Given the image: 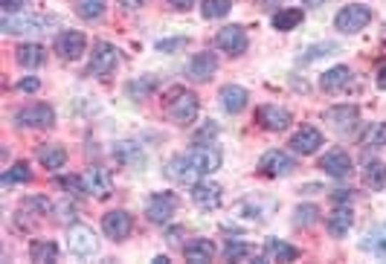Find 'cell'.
Masks as SVG:
<instances>
[{"instance_id":"cell-17","label":"cell","mask_w":386,"mask_h":264,"mask_svg":"<svg viewBox=\"0 0 386 264\" xmlns=\"http://www.w3.org/2000/svg\"><path fill=\"white\" fill-rule=\"evenodd\" d=\"M255 119H259V125L268 128V131H285L290 125V113L279 105H262L259 111H255Z\"/></svg>"},{"instance_id":"cell-7","label":"cell","mask_w":386,"mask_h":264,"mask_svg":"<svg viewBox=\"0 0 386 264\" xmlns=\"http://www.w3.org/2000/svg\"><path fill=\"white\" fill-rule=\"evenodd\" d=\"M96 233L91 230V227H84V224H76V227H70V233H67V250L73 253V255H78V258H88V255H93L96 253Z\"/></svg>"},{"instance_id":"cell-13","label":"cell","mask_w":386,"mask_h":264,"mask_svg":"<svg viewBox=\"0 0 386 264\" xmlns=\"http://www.w3.org/2000/svg\"><path fill=\"white\" fill-rule=\"evenodd\" d=\"M259 168L268 174V178H288V174H293L296 163H293V157L285 154V151H268V154L262 157Z\"/></svg>"},{"instance_id":"cell-15","label":"cell","mask_w":386,"mask_h":264,"mask_svg":"<svg viewBox=\"0 0 386 264\" xmlns=\"http://www.w3.org/2000/svg\"><path fill=\"white\" fill-rule=\"evenodd\" d=\"M320 146H322V134H320L317 128H311V125H305L303 131H296L293 140H290V148H293L296 154H303V157L317 154Z\"/></svg>"},{"instance_id":"cell-12","label":"cell","mask_w":386,"mask_h":264,"mask_svg":"<svg viewBox=\"0 0 386 264\" xmlns=\"http://www.w3.org/2000/svg\"><path fill=\"white\" fill-rule=\"evenodd\" d=\"M215 44L224 50V53H230V56H241V53H247V32L241 29V26H224V29H218V35H215Z\"/></svg>"},{"instance_id":"cell-34","label":"cell","mask_w":386,"mask_h":264,"mask_svg":"<svg viewBox=\"0 0 386 264\" xmlns=\"http://www.w3.org/2000/svg\"><path fill=\"white\" fill-rule=\"evenodd\" d=\"M4 186H15V183H29L32 181V171H29V166L26 163H15L12 168H6L4 171Z\"/></svg>"},{"instance_id":"cell-26","label":"cell","mask_w":386,"mask_h":264,"mask_svg":"<svg viewBox=\"0 0 386 264\" xmlns=\"http://www.w3.org/2000/svg\"><path fill=\"white\" fill-rule=\"evenodd\" d=\"M363 183H366L369 189H375V192L386 189V163L369 160V163L363 166Z\"/></svg>"},{"instance_id":"cell-28","label":"cell","mask_w":386,"mask_h":264,"mask_svg":"<svg viewBox=\"0 0 386 264\" xmlns=\"http://www.w3.org/2000/svg\"><path fill=\"white\" fill-rule=\"evenodd\" d=\"M29 258L35 264H47V261H56L59 258V247L53 241H44V238H35L29 244Z\"/></svg>"},{"instance_id":"cell-16","label":"cell","mask_w":386,"mask_h":264,"mask_svg":"<svg viewBox=\"0 0 386 264\" xmlns=\"http://www.w3.org/2000/svg\"><path fill=\"white\" fill-rule=\"evenodd\" d=\"M192 200H195V206H200V209H218L221 206V186L218 183H209V181H200V183H195L192 186Z\"/></svg>"},{"instance_id":"cell-11","label":"cell","mask_w":386,"mask_h":264,"mask_svg":"<svg viewBox=\"0 0 386 264\" xmlns=\"http://www.w3.org/2000/svg\"><path fill=\"white\" fill-rule=\"evenodd\" d=\"M56 50H59V56H61V59L76 61V59H81V56H84V50H88V38H84L81 32H76V29H67V32H61V35H59Z\"/></svg>"},{"instance_id":"cell-48","label":"cell","mask_w":386,"mask_h":264,"mask_svg":"<svg viewBox=\"0 0 386 264\" xmlns=\"http://www.w3.org/2000/svg\"><path fill=\"white\" fill-rule=\"evenodd\" d=\"M303 4H305V6H322L325 0H303Z\"/></svg>"},{"instance_id":"cell-37","label":"cell","mask_w":386,"mask_h":264,"mask_svg":"<svg viewBox=\"0 0 386 264\" xmlns=\"http://www.w3.org/2000/svg\"><path fill=\"white\" fill-rule=\"evenodd\" d=\"M154 87H157V81H154L151 76H146L143 81H131V84H128V93H131L134 99H146V96L154 91Z\"/></svg>"},{"instance_id":"cell-22","label":"cell","mask_w":386,"mask_h":264,"mask_svg":"<svg viewBox=\"0 0 386 264\" xmlns=\"http://www.w3.org/2000/svg\"><path fill=\"white\" fill-rule=\"evenodd\" d=\"M183 255L186 261L192 264H203V261H212V255H215V244H212L209 238H195L183 247Z\"/></svg>"},{"instance_id":"cell-18","label":"cell","mask_w":386,"mask_h":264,"mask_svg":"<svg viewBox=\"0 0 386 264\" xmlns=\"http://www.w3.org/2000/svg\"><path fill=\"white\" fill-rule=\"evenodd\" d=\"M352 70L349 67H342V64H337V67H331V70H325L322 73V78H320V87L325 93H340V91H346V87L352 84Z\"/></svg>"},{"instance_id":"cell-14","label":"cell","mask_w":386,"mask_h":264,"mask_svg":"<svg viewBox=\"0 0 386 264\" xmlns=\"http://www.w3.org/2000/svg\"><path fill=\"white\" fill-rule=\"evenodd\" d=\"M320 168L328 174V178H337V181L349 178V174L355 171V168H352V157H349L346 151H340V148L328 151V154L320 160Z\"/></svg>"},{"instance_id":"cell-39","label":"cell","mask_w":386,"mask_h":264,"mask_svg":"<svg viewBox=\"0 0 386 264\" xmlns=\"http://www.w3.org/2000/svg\"><path fill=\"white\" fill-rule=\"evenodd\" d=\"M26 6H29V0H0V9H4V15H24Z\"/></svg>"},{"instance_id":"cell-36","label":"cell","mask_w":386,"mask_h":264,"mask_svg":"<svg viewBox=\"0 0 386 264\" xmlns=\"http://www.w3.org/2000/svg\"><path fill=\"white\" fill-rule=\"evenodd\" d=\"M230 12V0H203L200 6V15L206 21H215V18H224Z\"/></svg>"},{"instance_id":"cell-6","label":"cell","mask_w":386,"mask_h":264,"mask_svg":"<svg viewBox=\"0 0 386 264\" xmlns=\"http://www.w3.org/2000/svg\"><path fill=\"white\" fill-rule=\"evenodd\" d=\"M50 24H53V18H32V15L12 18V15H6L0 21V29L9 35H38V32H47Z\"/></svg>"},{"instance_id":"cell-5","label":"cell","mask_w":386,"mask_h":264,"mask_svg":"<svg viewBox=\"0 0 386 264\" xmlns=\"http://www.w3.org/2000/svg\"><path fill=\"white\" fill-rule=\"evenodd\" d=\"M116 64H119V50L113 47V44H108V41H99V44H93V59H91V64H88V73L91 76H111L113 70H116Z\"/></svg>"},{"instance_id":"cell-19","label":"cell","mask_w":386,"mask_h":264,"mask_svg":"<svg viewBox=\"0 0 386 264\" xmlns=\"http://www.w3.org/2000/svg\"><path fill=\"white\" fill-rule=\"evenodd\" d=\"M215 70H218L215 53H198V56L189 61V70H186V73H189L192 81H209Z\"/></svg>"},{"instance_id":"cell-42","label":"cell","mask_w":386,"mask_h":264,"mask_svg":"<svg viewBox=\"0 0 386 264\" xmlns=\"http://www.w3.org/2000/svg\"><path fill=\"white\" fill-rule=\"evenodd\" d=\"M38 87H41L38 78H21V81H18V91H24V93H35Z\"/></svg>"},{"instance_id":"cell-35","label":"cell","mask_w":386,"mask_h":264,"mask_svg":"<svg viewBox=\"0 0 386 264\" xmlns=\"http://www.w3.org/2000/svg\"><path fill=\"white\" fill-rule=\"evenodd\" d=\"M224 258L227 261H250V258H255V250L250 244H244V241H230L224 247Z\"/></svg>"},{"instance_id":"cell-44","label":"cell","mask_w":386,"mask_h":264,"mask_svg":"<svg viewBox=\"0 0 386 264\" xmlns=\"http://www.w3.org/2000/svg\"><path fill=\"white\" fill-rule=\"evenodd\" d=\"M143 4H146V0H119V6H122V9H140Z\"/></svg>"},{"instance_id":"cell-2","label":"cell","mask_w":386,"mask_h":264,"mask_svg":"<svg viewBox=\"0 0 386 264\" xmlns=\"http://www.w3.org/2000/svg\"><path fill=\"white\" fill-rule=\"evenodd\" d=\"M200 102L192 91H175V99H168V119L175 125H192L198 119Z\"/></svg>"},{"instance_id":"cell-31","label":"cell","mask_w":386,"mask_h":264,"mask_svg":"<svg viewBox=\"0 0 386 264\" xmlns=\"http://www.w3.org/2000/svg\"><path fill=\"white\" fill-rule=\"evenodd\" d=\"M73 6H76V15L81 21H99L105 15L108 0H73Z\"/></svg>"},{"instance_id":"cell-46","label":"cell","mask_w":386,"mask_h":264,"mask_svg":"<svg viewBox=\"0 0 386 264\" xmlns=\"http://www.w3.org/2000/svg\"><path fill=\"white\" fill-rule=\"evenodd\" d=\"M168 4L175 6V9H189V6L195 4V0H168Z\"/></svg>"},{"instance_id":"cell-43","label":"cell","mask_w":386,"mask_h":264,"mask_svg":"<svg viewBox=\"0 0 386 264\" xmlns=\"http://www.w3.org/2000/svg\"><path fill=\"white\" fill-rule=\"evenodd\" d=\"M352 198H355V195H352L349 189H337V192L331 195V200H334L337 206H340V203H352Z\"/></svg>"},{"instance_id":"cell-8","label":"cell","mask_w":386,"mask_h":264,"mask_svg":"<svg viewBox=\"0 0 386 264\" xmlns=\"http://www.w3.org/2000/svg\"><path fill=\"white\" fill-rule=\"evenodd\" d=\"M15 122L21 128H53L56 125V111L50 105H29L15 113Z\"/></svg>"},{"instance_id":"cell-23","label":"cell","mask_w":386,"mask_h":264,"mask_svg":"<svg viewBox=\"0 0 386 264\" xmlns=\"http://www.w3.org/2000/svg\"><path fill=\"white\" fill-rule=\"evenodd\" d=\"M352 209H346V206H337L331 215H328V233L334 235V238H342L349 230H352Z\"/></svg>"},{"instance_id":"cell-29","label":"cell","mask_w":386,"mask_h":264,"mask_svg":"<svg viewBox=\"0 0 386 264\" xmlns=\"http://www.w3.org/2000/svg\"><path fill=\"white\" fill-rule=\"evenodd\" d=\"M325 119L334 122L337 128H352L357 122V108L355 105H337V108H328L325 111Z\"/></svg>"},{"instance_id":"cell-21","label":"cell","mask_w":386,"mask_h":264,"mask_svg":"<svg viewBox=\"0 0 386 264\" xmlns=\"http://www.w3.org/2000/svg\"><path fill=\"white\" fill-rule=\"evenodd\" d=\"M38 163L44 166V168H50V171H56V168H64V163H67V151H64V146H59V143H44V146H38Z\"/></svg>"},{"instance_id":"cell-24","label":"cell","mask_w":386,"mask_h":264,"mask_svg":"<svg viewBox=\"0 0 386 264\" xmlns=\"http://www.w3.org/2000/svg\"><path fill=\"white\" fill-rule=\"evenodd\" d=\"M15 59L24 67H41L44 59H47V50L41 47V44H21V47L15 50Z\"/></svg>"},{"instance_id":"cell-4","label":"cell","mask_w":386,"mask_h":264,"mask_svg":"<svg viewBox=\"0 0 386 264\" xmlns=\"http://www.w3.org/2000/svg\"><path fill=\"white\" fill-rule=\"evenodd\" d=\"M372 21V9L363 6V4H349V6H342L334 18V26L340 32H346V35H355L360 29H366V24Z\"/></svg>"},{"instance_id":"cell-30","label":"cell","mask_w":386,"mask_h":264,"mask_svg":"<svg viewBox=\"0 0 386 264\" xmlns=\"http://www.w3.org/2000/svg\"><path fill=\"white\" fill-rule=\"evenodd\" d=\"M113 157H116V163H122V166H143V148L137 146V143H116V148H113Z\"/></svg>"},{"instance_id":"cell-40","label":"cell","mask_w":386,"mask_h":264,"mask_svg":"<svg viewBox=\"0 0 386 264\" xmlns=\"http://www.w3.org/2000/svg\"><path fill=\"white\" fill-rule=\"evenodd\" d=\"M59 186L67 195H81L84 192V181H78V178H59Z\"/></svg>"},{"instance_id":"cell-20","label":"cell","mask_w":386,"mask_h":264,"mask_svg":"<svg viewBox=\"0 0 386 264\" xmlns=\"http://www.w3.org/2000/svg\"><path fill=\"white\" fill-rule=\"evenodd\" d=\"M247 99H250V93L241 84H224L221 87V105H224L227 113H241L247 108Z\"/></svg>"},{"instance_id":"cell-27","label":"cell","mask_w":386,"mask_h":264,"mask_svg":"<svg viewBox=\"0 0 386 264\" xmlns=\"http://www.w3.org/2000/svg\"><path fill=\"white\" fill-rule=\"evenodd\" d=\"M360 250H363V253H372L375 258H386V224L375 227V230L360 241Z\"/></svg>"},{"instance_id":"cell-1","label":"cell","mask_w":386,"mask_h":264,"mask_svg":"<svg viewBox=\"0 0 386 264\" xmlns=\"http://www.w3.org/2000/svg\"><path fill=\"white\" fill-rule=\"evenodd\" d=\"M221 154L212 146H195L186 154H178L168 163V178L178 183H192L198 178H209L212 171H218Z\"/></svg>"},{"instance_id":"cell-25","label":"cell","mask_w":386,"mask_h":264,"mask_svg":"<svg viewBox=\"0 0 386 264\" xmlns=\"http://www.w3.org/2000/svg\"><path fill=\"white\" fill-rule=\"evenodd\" d=\"M299 255L296 247L279 241V238H268L265 241V261H293Z\"/></svg>"},{"instance_id":"cell-38","label":"cell","mask_w":386,"mask_h":264,"mask_svg":"<svg viewBox=\"0 0 386 264\" xmlns=\"http://www.w3.org/2000/svg\"><path fill=\"white\" fill-rule=\"evenodd\" d=\"M296 221L303 224V227H314L320 221V209L317 206H299L296 209Z\"/></svg>"},{"instance_id":"cell-41","label":"cell","mask_w":386,"mask_h":264,"mask_svg":"<svg viewBox=\"0 0 386 264\" xmlns=\"http://www.w3.org/2000/svg\"><path fill=\"white\" fill-rule=\"evenodd\" d=\"M183 44H186L183 38H175V41H160V44H157V50H160V53H171V50L183 47Z\"/></svg>"},{"instance_id":"cell-9","label":"cell","mask_w":386,"mask_h":264,"mask_svg":"<svg viewBox=\"0 0 386 264\" xmlns=\"http://www.w3.org/2000/svg\"><path fill=\"white\" fill-rule=\"evenodd\" d=\"M175 212H178V195H171V192L154 195L148 200V206H146V215H148L151 224H168Z\"/></svg>"},{"instance_id":"cell-45","label":"cell","mask_w":386,"mask_h":264,"mask_svg":"<svg viewBox=\"0 0 386 264\" xmlns=\"http://www.w3.org/2000/svg\"><path fill=\"white\" fill-rule=\"evenodd\" d=\"M377 87H383V91H386V64L377 67Z\"/></svg>"},{"instance_id":"cell-33","label":"cell","mask_w":386,"mask_h":264,"mask_svg":"<svg viewBox=\"0 0 386 264\" xmlns=\"http://www.w3.org/2000/svg\"><path fill=\"white\" fill-rule=\"evenodd\" d=\"M366 148H383L386 146V122H372L360 140Z\"/></svg>"},{"instance_id":"cell-3","label":"cell","mask_w":386,"mask_h":264,"mask_svg":"<svg viewBox=\"0 0 386 264\" xmlns=\"http://www.w3.org/2000/svg\"><path fill=\"white\" fill-rule=\"evenodd\" d=\"M81 181H84V195H91L96 200H108L113 195V174L105 166H91L81 174Z\"/></svg>"},{"instance_id":"cell-32","label":"cell","mask_w":386,"mask_h":264,"mask_svg":"<svg viewBox=\"0 0 386 264\" xmlns=\"http://www.w3.org/2000/svg\"><path fill=\"white\" fill-rule=\"evenodd\" d=\"M299 24H303V9H279L276 15H273V26L279 29V32H290V29H296Z\"/></svg>"},{"instance_id":"cell-47","label":"cell","mask_w":386,"mask_h":264,"mask_svg":"<svg viewBox=\"0 0 386 264\" xmlns=\"http://www.w3.org/2000/svg\"><path fill=\"white\" fill-rule=\"evenodd\" d=\"M168 241L178 244V241H181V230H171V233H168Z\"/></svg>"},{"instance_id":"cell-10","label":"cell","mask_w":386,"mask_h":264,"mask_svg":"<svg viewBox=\"0 0 386 264\" xmlns=\"http://www.w3.org/2000/svg\"><path fill=\"white\" fill-rule=\"evenodd\" d=\"M102 230H105V235L111 241H125L128 235H131V230H134V218L128 215L125 209H113V212H108L102 218Z\"/></svg>"}]
</instances>
